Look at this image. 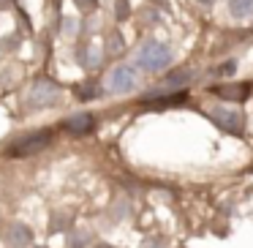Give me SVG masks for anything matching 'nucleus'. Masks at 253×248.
Segmentation results:
<instances>
[{"instance_id":"1","label":"nucleus","mask_w":253,"mask_h":248,"mask_svg":"<svg viewBox=\"0 0 253 248\" xmlns=\"http://www.w3.org/2000/svg\"><path fill=\"white\" fill-rule=\"evenodd\" d=\"M136 63L142 68H147V71H161V68H166L171 63V50L166 44L150 41V44H144L142 50H139Z\"/></svg>"},{"instance_id":"2","label":"nucleus","mask_w":253,"mask_h":248,"mask_svg":"<svg viewBox=\"0 0 253 248\" xmlns=\"http://www.w3.org/2000/svg\"><path fill=\"white\" fill-rule=\"evenodd\" d=\"M49 145H52V131H39V134H30V137L14 142L8 148V155H14V158H28V155H39Z\"/></svg>"},{"instance_id":"3","label":"nucleus","mask_w":253,"mask_h":248,"mask_svg":"<svg viewBox=\"0 0 253 248\" xmlns=\"http://www.w3.org/2000/svg\"><path fill=\"white\" fill-rule=\"evenodd\" d=\"M60 101V88H57L52 79H39V82L30 88L28 96V106L30 109H44V106H52Z\"/></svg>"},{"instance_id":"4","label":"nucleus","mask_w":253,"mask_h":248,"mask_svg":"<svg viewBox=\"0 0 253 248\" xmlns=\"http://www.w3.org/2000/svg\"><path fill=\"white\" fill-rule=\"evenodd\" d=\"M210 117L215 120V126H220L229 134L242 131V112L237 109V106H212V109H210Z\"/></svg>"},{"instance_id":"5","label":"nucleus","mask_w":253,"mask_h":248,"mask_svg":"<svg viewBox=\"0 0 253 248\" xmlns=\"http://www.w3.org/2000/svg\"><path fill=\"white\" fill-rule=\"evenodd\" d=\"M106 85H109V90H115V93H128V90L136 85V74L128 66H117V68H112Z\"/></svg>"},{"instance_id":"6","label":"nucleus","mask_w":253,"mask_h":248,"mask_svg":"<svg viewBox=\"0 0 253 248\" xmlns=\"http://www.w3.org/2000/svg\"><path fill=\"white\" fill-rule=\"evenodd\" d=\"M95 126V117L90 115V112H79V115H74L71 120H66V131H71L74 137H84V134H90Z\"/></svg>"},{"instance_id":"7","label":"nucleus","mask_w":253,"mask_h":248,"mask_svg":"<svg viewBox=\"0 0 253 248\" xmlns=\"http://www.w3.org/2000/svg\"><path fill=\"white\" fill-rule=\"evenodd\" d=\"M30 240H33V232L25 224H11L6 229V243L11 248H25V246H30Z\"/></svg>"},{"instance_id":"8","label":"nucleus","mask_w":253,"mask_h":248,"mask_svg":"<svg viewBox=\"0 0 253 248\" xmlns=\"http://www.w3.org/2000/svg\"><path fill=\"white\" fill-rule=\"evenodd\" d=\"M212 93L229 101H245L248 93H251V85H220V88H212Z\"/></svg>"},{"instance_id":"9","label":"nucleus","mask_w":253,"mask_h":248,"mask_svg":"<svg viewBox=\"0 0 253 248\" xmlns=\"http://www.w3.org/2000/svg\"><path fill=\"white\" fill-rule=\"evenodd\" d=\"M229 11L237 19L253 17V0H229Z\"/></svg>"},{"instance_id":"10","label":"nucleus","mask_w":253,"mask_h":248,"mask_svg":"<svg viewBox=\"0 0 253 248\" xmlns=\"http://www.w3.org/2000/svg\"><path fill=\"white\" fill-rule=\"evenodd\" d=\"M101 57H104V55H101V50H98L95 44H90V47H87V57H84V66H87V68H95V66L101 63Z\"/></svg>"},{"instance_id":"11","label":"nucleus","mask_w":253,"mask_h":248,"mask_svg":"<svg viewBox=\"0 0 253 248\" xmlns=\"http://www.w3.org/2000/svg\"><path fill=\"white\" fill-rule=\"evenodd\" d=\"M87 232H77V235L68 237V248H84V240H87Z\"/></svg>"},{"instance_id":"12","label":"nucleus","mask_w":253,"mask_h":248,"mask_svg":"<svg viewBox=\"0 0 253 248\" xmlns=\"http://www.w3.org/2000/svg\"><path fill=\"white\" fill-rule=\"evenodd\" d=\"M115 14H117V19H128V14H131V8H128V0H117Z\"/></svg>"},{"instance_id":"13","label":"nucleus","mask_w":253,"mask_h":248,"mask_svg":"<svg viewBox=\"0 0 253 248\" xmlns=\"http://www.w3.org/2000/svg\"><path fill=\"white\" fill-rule=\"evenodd\" d=\"M98 96V88L95 85H82L79 88V99H95Z\"/></svg>"},{"instance_id":"14","label":"nucleus","mask_w":253,"mask_h":248,"mask_svg":"<svg viewBox=\"0 0 253 248\" xmlns=\"http://www.w3.org/2000/svg\"><path fill=\"white\" fill-rule=\"evenodd\" d=\"M77 3L79 11H93V8H98V0H74Z\"/></svg>"},{"instance_id":"15","label":"nucleus","mask_w":253,"mask_h":248,"mask_svg":"<svg viewBox=\"0 0 253 248\" xmlns=\"http://www.w3.org/2000/svg\"><path fill=\"white\" fill-rule=\"evenodd\" d=\"M109 52H123V39L117 33L109 36Z\"/></svg>"},{"instance_id":"16","label":"nucleus","mask_w":253,"mask_h":248,"mask_svg":"<svg viewBox=\"0 0 253 248\" xmlns=\"http://www.w3.org/2000/svg\"><path fill=\"white\" fill-rule=\"evenodd\" d=\"M66 224H68V221H66V213H60V215H55V224H52L49 229H52V232H60Z\"/></svg>"},{"instance_id":"17","label":"nucleus","mask_w":253,"mask_h":248,"mask_svg":"<svg viewBox=\"0 0 253 248\" xmlns=\"http://www.w3.org/2000/svg\"><path fill=\"white\" fill-rule=\"evenodd\" d=\"M234 68H237V63H226V66L218 68V74H234Z\"/></svg>"},{"instance_id":"18","label":"nucleus","mask_w":253,"mask_h":248,"mask_svg":"<svg viewBox=\"0 0 253 248\" xmlns=\"http://www.w3.org/2000/svg\"><path fill=\"white\" fill-rule=\"evenodd\" d=\"M8 6H14V0H0V8H8Z\"/></svg>"},{"instance_id":"19","label":"nucleus","mask_w":253,"mask_h":248,"mask_svg":"<svg viewBox=\"0 0 253 248\" xmlns=\"http://www.w3.org/2000/svg\"><path fill=\"white\" fill-rule=\"evenodd\" d=\"M95 248H112V246H106V243H98V246H95Z\"/></svg>"}]
</instances>
